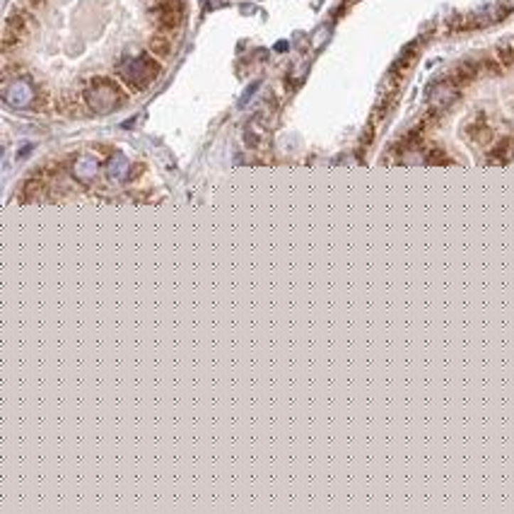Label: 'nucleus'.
<instances>
[{
	"label": "nucleus",
	"instance_id": "1",
	"mask_svg": "<svg viewBox=\"0 0 514 514\" xmlns=\"http://www.w3.org/2000/svg\"><path fill=\"white\" fill-rule=\"evenodd\" d=\"M162 65L152 53H138V56H126L119 63V77L126 82L128 90L143 92L155 82V77L160 75Z\"/></svg>",
	"mask_w": 514,
	"mask_h": 514
},
{
	"label": "nucleus",
	"instance_id": "2",
	"mask_svg": "<svg viewBox=\"0 0 514 514\" xmlns=\"http://www.w3.org/2000/svg\"><path fill=\"white\" fill-rule=\"evenodd\" d=\"M85 102H87L92 112L109 114L114 112V109L124 107L128 102V95L112 77H95V80L90 82V87L85 90Z\"/></svg>",
	"mask_w": 514,
	"mask_h": 514
},
{
	"label": "nucleus",
	"instance_id": "3",
	"mask_svg": "<svg viewBox=\"0 0 514 514\" xmlns=\"http://www.w3.org/2000/svg\"><path fill=\"white\" fill-rule=\"evenodd\" d=\"M3 97L12 107H39V95L36 87L27 77H5L3 80Z\"/></svg>",
	"mask_w": 514,
	"mask_h": 514
},
{
	"label": "nucleus",
	"instance_id": "4",
	"mask_svg": "<svg viewBox=\"0 0 514 514\" xmlns=\"http://www.w3.org/2000/svg\"><path fill=\"white\" fill-rule=\"evenodd\" d=\"M186 15V3L183 0H160L152 10V20L162 32H176Z\"/></svg>",
	"mask_w": 514,
	"mask_h": 514
},
{
	"label": "nucleus",
	"instance_id": "5",
	"mask_svg": "<svg viewBox=\"0 0 514 514\" xmlns=\"http://www.w3.org/2000/svg\"><path fill=\"white\" fill-rule=\"evenodd\" d=\"M29 27H27V17L24 12H10L5 17V32H3V48H12L20 46V41L27 36Z\"/></svg>",
	"mask_w": 514,
	"mask_h": 514
},
{
	"label": "nucleus",
	"instance_id": "6",
	"mask_svg": "<svg viewBox=\"0 0 514 514\" xmlns=\"http://www.w3.org/2000/svg\"><path fill=\"white\" fill-rule=\"evenodd\" d=\"M430 100H432V107H437V109L449 107V104L456 100V87H454V80H451V82H442V85H437V87L432 90Z\"/></svg>",
	"mask_w": 514,
	"mask_h": 514
},
{
	"label": "nucleus",
	"instance_id": "7",
	"mask_svg": "<svg viewBox=\"0 0 514 514\" xmlns=\"http://www.w3.org/2000/svg\"><path fill=\"white\" fill-rule=\"evenodd\" d=\"M148 46H150L152 56L160 58V60H167L171 56V51H174V44H171V39L167 34H152Z\"/></svg>",
	"mask_w": 514,
	"mask_h": 514
},
{
	"label": "nucleus",
	"instance_id": "8",
	"mask_svg": "<svg viewBox=\"0 0 514 514\" xmlns=\"http://www.w3.org/2000/svg\"><path fill=\"white\" fill-rule=\"evenodd\" d=\"M97 169H100V164H97L92 157H80V160L75 162V176L80 181H90L97 176Z\"/></svg>",
	"mask_w": 514,
	"mask_h": 514
},
{
	"label": "nucleus",
	"instance_id": "9",
	"mask_svg": "<svg viewBox=\"0 0 514 514\" xmlns=\"http://www.w3.org/2000/svg\"><path fill=\"white\" fill-rule=\"evenodd\" d=\"M39 193H41V181L29 179V181H24L22 193H20V200H34Z\"/></svg>",
	"mask_w": 514,
	"mask_h": 514
},
{
	"label": "nucleus",
	"instance_id": "10",
	"mask_svg": "<svg viewBox=\"0 0 514 514\" xmlns=\"http://www.w3.org/2000/svg\"><path fill=\"white\" fill-rule=\"evenodd\" d=\"M46 3H48V0H20V5H22V8H27V10H32V12L41 10Z\"/></svg>",
	"mask_w": 514,
	"mask_h": 514
},
{
	"label": "nucleus",
	"instance_id": "11",
	"mask_svg": "<svg viewBox=\"0 0 514 514\" xmlns=\"http://www.w3.org/2000/svg\"><path fill=\"white\" fill-rule=\"evenodd\" d=\"M500 5H503V10H514V0H503Z\"/></svg>",
	"mask_w": 514,
	"mask_h": 514
}]
</instances>
